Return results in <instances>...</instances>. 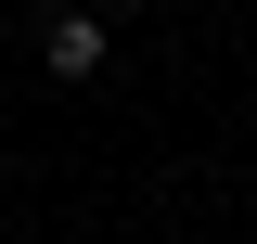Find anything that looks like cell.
Returning <instances> with one entry per match:
<instances>
[{"label": "cell", "instance_id": "3", "mask_svg": "<svg viewBox=\"0 0 257 244\" xmlns=\"http://www.w3.org/2000/svg\"><path fill=\"white\" fill-rule=\"evenodd\" d=\"M39 13H77V0H39Z\"/></svg>", "mask_w": 257, "mask_h": 244}, {"label": "cell", "instance_id": "2", "mask_svg": "<svg viewBox=\"0 0 257 244\" xmlns=\"http://www.w3.org/2000/svg\"><path fill=\"white\" fill-rule=\"evenodd\" d=\"M103 13H155V0H103Z\"/></svg>", "mask_w": 257, "mask_h": 244}, {"label": "cell", "instance_id": "1", "mask_svg": "<svg viewBox=\"0 0 257 244\" xmlns=\"http://www.w3.org/2000/svg\"><path fill=\"white\" fill-rule=\"evenodd\" d=\"M103 52H116V26H103V13H52V26H39V64H52V77H90Z\"/></svg>", "mask_w": 257, "mask_h": 244}]
</instances>
